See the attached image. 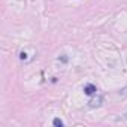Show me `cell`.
<instances>
[{"label": "cell", "mask_w": 127, "mask_h": 127, "mask_svg": "<svg viewBox=\"0 0 127 127\" xmlns=\"http://www.w3.org/2000/svg\"><path fill=\"white\" fill-rule=\"evenodd\" d=\"M96 91H97V88H96V85H93V84H87V85L84 87V93H85L87 96H93V94H96Z\"/></svg>", "instance_id": "obj_1"}, {"label": "cell", "mask_w": 127, "mask_h": 127, "mask_svg": "<svg viewBox=\"0 0 127 127\" xmlns=\"http://www.w3.org/2000/svg\"><path fill=\"white\" fill-rule=\"evenodd\" d=\"M100 105H102V97L100 96H97V97H94V99H91L88 102V106L90 108H99Z\"/></svg>", "instance_id": "obj_2"}, {"label": "cell", "mask_w": 127, "mask_h": 127, "mask_svg": "<svg viewBox=\"0 0 127 127\" xmlns=\"http://www.w3.org/2000/svg\"><path fill=\"white\" fill-rule=\"evenodd\" d=\"M52 124H54V126H55V127H63V121H61V120H60V118H55V120H54V123H52Z\"/></svg>", "instance_id": "obj_3"}, {"label": "cell", "mask_w": 127, "mask_h": 127, "mask_svg": "<svg viewBox=\"0 0 127 127\" xmlns=\"http://www.w3.org/2000/svg\"><path fill=\"white\" fill-rule=\"evenodd\" d=\"M20 58H21V60L27 58V54H26V52H21V54H20Z\"/></svg>", "instance_id": "obj_4"}, {"label": "cell", "mask_w": 127, "mask_h": 127, "mask_svg": "<svg viewBox=\"0 0 127 127\" xmlns=\"http://www.w3.org/2000/svg\"><path fill=\"white\" fill-rule=\"evenodd\" d=\"M126 91H127V88H124V90H123V93H126Z\"/></svg>", "instance_id": "obj_5"}]
</instances>
